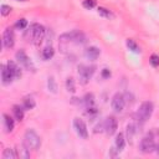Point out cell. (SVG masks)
I'll use <instances>...</instances> for the list:
<instances>
[{
	"mask_svg": "<svg viewBox=\"0 0 159 159\" xmlns=\"http://www.w3.org/2000/svg\"><path fill=\"white\" fill-rule=\"evenodd\" d=\"M45 34H46L45 27H43L42 25L35 22V24H32V25L30 26V29L27 30L25 37L27 39V41H30V42H32L34 45L39 46V45L42 42V40H43V37H45Z\"/></svg>",
	"mask_w": 159,
	"mask_h": 159,
	"instance_id": "cell-1",
	"label": "cell"
},
{
	"mask_svg": "<svg viewBox=\"0 0 159 159\" xmlns=\"http://www.w3.org/2000/svg\"><path fill=\"white\" fill-rule=\"evenodd\" d=\"M24 144L32 150H39L41 147V138L37 135V133L34 129H29L25 132L24 135Z\"/></svg>",
	"mask_w": 159,
	"mask_h": 159,
	"instance_id": "cell-2",
	"label": "cell"
},
{
	"mask_svg": "<svg viewBox=\"0 0 159 159\" xmlns=\"http://www.w3.org/2000/svg\"><path fill=\"white\" fill-rule=\"evenodd\" d=\"M153 111H154V104L150 101H145V102H143L140 104V107H139L135 117H137L138 120H140L142 123H144L145 120H148L150 118Z\"/></svg>",
	"mask_w": 159,
	"mask_h": 159,
	"instance_id": "cell-3",
	"label": "cell"
},
{
	"mask_svg": "<svg viewBox=\"0 0 159 159\" xmlns=\"http://www.w3.org/2000/svg\"><path fill=\"white\" fill-rule=\"evenodd\" d=\"M60 40L63 42V41H71V42H75V43H84L87 41L86 36L83 32L78 31V30H73L71 32H66L63 35L60 36Z\"/></svg>",
	"mask_w": 159,
	"mask_h": 159,
	"instance_id": "cell-4",
	"label": "cell"
},
{
	"mask_svg": "<svg viewBox=\"0 0 159 159\" xmlns=\"http://www.w3.org/2000/svg\"><path fill=\"white\" fill-rule=\"evenodd\" d=\"M155 147L157 145H155V142H154L152 134H148L144 138H142V140L139 143V149L144 154H149V153L154 152L155 150Z\"/></svg>",
	"mask_w": 159,
	"mask_h": 159,
	"instance_id": "cell-5",
	"label": "cell"
},
{
	"mask_svg": "<svg viewBox=\"0 0 159 159\" xmlns=\"http://www.w3.org/2000/svg\"><path fill=\"white\" fill-rule=\"evenodd\" d=\"M96 71V67L94 66H86V65H80L78 66V76H80V80H81V83L82 84H86L89 78L93 76Z\"/></svg>",
	"mask_w": 159,
	"mask_h": 159,
	"instance_id": "cell-6",
	"label": "cell"
},
{
	"mask_svg": "<svg viewBox=\"0 0 159 159\" xmlns=\"http://www.w3.org/2000/svg\"><path fill=\"white\" fill-rule=\"evenodd\" d=\"M73 128H75V130H76V134H77L80 138L87 139V137H88V129H87V125H86V123H84L83 119L76 117V118L73 119Z\"/></svg>",
	"mask_w": 159,
	"mask_h": 159,
	"instance_id": "cell-7",
	"label": "cell"
},
{
	"mask_svg": "<svg viewBox=\"0 0 159 159\" xmlns=\"http://www.w3.org/2000/svg\"><path fill=\"white\" fill-rule=\"evenodd\" d=\"M111 106H112V108H113L114 112H117V113L122 112L123 108H124V106H125V97H124V94L123 93H119V92L116 93L112 97Z\"/></svg>",
	"mask_w": 159,
	"mask_h": 159,
	"instance_id": "cell-8",
	"label": "cell"
},
{
	"mask_svg": "<svg viewBox=\"0 0 159 159\" xmlns=\"http://www.w3.org/2000/svg\"><path fill=\"white\" fill-rule=\"evenodd\" d=\"M125 147V138H124V134L123 133H118L116 135V139H114V145L113 148L111 149V155L112 157H116L118 153H120Z\"/></svg>",
	"mask_w": 159,
	"mask_h": 159,
	"instance_id": "cell-9",
	"label": "cell"
},
{
	"mask_svg": "<svg viewBox=\"0 0 159 159\" xmlns=\"http://www.w3.org/2000/svg\"><path fill=\"white\" fill-rule=\"evenodd\" d=\"M15 43V35L11 27H6L2 32V46L5 48H11Z\"/></svg>",
	"mask_w": 159,
	"mask_h": 159,
	"instance_id": "cell-10",
	"label": "cell"
},
{
	"mask_svg": "<svg viewBox=\"0 0 159 159\" xmlns=\"http://www.w3.org/2000/svg\"><path fill=\"white\" fill-rule=\"evenodd\" d=\"M15 57H16V60H17V62L22 66V67H25L26 70H34V66H32V62L30 61V58L27 57V55L25 53V51L24 50H20V51H17L16 52V55H15Z\"/></svg>",
	"mask_w": 159,
	"mask_h": 159,
	"instance_id": "cell-11",
	"label": "cell"
},
{
	"mask_svg": "<svg viewBox=\"0 0 159 159\" xmlns=\"http://www.w3.org/2000/svg\"><path fill=\"white\" fill-rule=\"evenodd\" d=\"M117 128H118L117 119L114 117H107L104 120V132L108 135H113L117 132Z\"/></svg>",
	"mask_w": 159,
	"mask_h": 159,
	"instance_id": "cell-12",
	"label": "cell"
},
{
	"mask_svg": "<svg viewBox=\"0 0 159 159\" xmlns=\"http://www.w3.org/2000/svg\"><path fill=\"white\" fill-rule=\"evenodd\" d=\"M14 80L12 73L10 72L7 65H1V81L4 84H10Z\"/></svg>",
	"mask_w": 159,
	"mask_h": 159,
	"instance_id": "cell-13",
	"label": "cell"
},
{
	"mask_svg": "<svg viewBox=\"0 0 159 159\" xmlns=\"http://www.w3.org/2000/svg\"><path fill=\"white\" fill-rule=\"evenodd\" d=\"M15 152H16V157L20 158V159H29L30 158V149L24 143L21 145L16 147Z\"/></svg>",
	"mask_w": 159,
	"mask_h": 159,
	"instance_id": "cell-14",
	"label": "cell"
},
{
	"mask_svg": "<svg viewBox=\"0 0 159 159\" xmlns=\"http://www.w3.org/2000/svg\"><path fill=\"white\" fill-rule=\"evenodd\" d=\"M99 53H101V51H99V48L96 47V46H89V47H87V48L84 50L86 57L89 58V60H92V61L97 60L98 56H99Z\"/></svg>",
	"mask_w": 159,
	"mask_h": 159,
	"instance_id": "cell-15",
	"label": "cell"
},
{
	"mask_svg": "<svg viewBox=\"0 0 159 159\" xmlns=\"http://www.w3.org/2000/svg\"><path fill=\"white\" fill-rule=\"evenodd\" d=\"M2 122H4V129H5V132L6 133L12 132V129L15 127V123H14V119L9 114H6V113L2 114Z\"/></svg>",
	"mask_w": 159,
	"mask_h": 159,
	"instance_id": "cell-16",
	"label": "cell"
},
{
	"mask_svg": "<svg viewBox=\"0 0 159 159\" xmlns=\"http://www.w3.org/2000/svg\"><path fill=\"white\" fill-rule=\"evenodd\" d=\"M6 65H7L9 70H10V72L12 73L14 78H19V77L21 76V70H20V67H19L14 61H7Z\"/></svg>",
	"mask_w": 159,
	"mask_h": 159,
	"instance_id": "cell-17",
	"label": "cell"
},
{
	"mask_svg": "<svg viewBox=\"0 0 159 159\" xmlns=\"http://www.w3.org/2000/svg\"><path fill=\"white\" fill-rule=\"evenodd\" d=\"M137 132H138V130H137V125H135L134 123L127 124V139H128L130 143L133 142V138H134V135H135Z\"/></svg>",
	"mask_w": 159,
	"mask_h": 159,
	"instance_id": "cell-18",
	"label": "cell"
},
{
	"mask_svg": "<svg viewBox=\"0 0 159 159\" xmlns=\"http://www.w3.org/2000/svg\"><path fill=\"white\" fill-rule=\"evenodd\" d=\"M53 55H55V50H53L51 46H46V47L42 50V52H41V57H42L45 61L52 58Z\"/></svg>",
	"mask_w": 159,
	"mask_h": 159,
	"instance_id": "cell-19",
	"label": "cell"
},
{
	"mask_svg": "<svg viewBox=\"0 0 159 159\" xmlns=\"http://www.w3.org/2000/svg\"><path fill=\"white\" fill-rule=\"evenodd\" d=\"M22 108H24V107H20V106H17V104H15V106L12 107L14 117H15V119L19 120V122H21L22 118H24V109H22Z\"/></svg>",
	"mask_w": 159,
	"mask_h": 159,
	"instance_id": "cell-20",
	"label": "cell"
},
{
	"mask_svg": "<svg viewBox=\"0 0 159 159\" xmlns=\"http://www.w3.org/2000/svg\"><path fill=\"white\" fill-rule=\"evenodd\" d=\"M97 12H98L102 17H106V19H113V17H114V14H113L111 10H108V9H106V7H102V6H99V7L97 9Z\"/></svg>",
	"mask_w": 159,
	"mask_h": 159,
	"instance_id": "cell-21",
	"label": "cell"
},
{
	"mask_svg": "<svg viewBox=\"0 0 159 159\" xmlns=\"http://www.w3.org/2000/svg\"><path fill=\"white\" fill-rule=\"evenodd\" d=\"M125 43H127V47H128L132 52H134V53H139V52H140V47L137 45V42H135L134 40L128 39V40L125 41Z\"/></svg>",
	"mask_w": 159,
	"mask_h": 159,
	"instance_id": "cell-22",
	"label": "cell"
},
{
	"mask_svg": "<svg viewBox=\"0 0 159 159\" xmlns=\"http://www.w3.org/2000/svg\"><path fill=\"white\" fill-rule=\"evenodd\" d=\"M36 106V102H35V99L32 98V97H25L24 98V101H22V107L25 108V109H32L34 107Z\"/></svg>",
	"mask_w": 159,
	"mask_h": 159,
	"instance_id": "cell-23",
	"label": "cell"
},
{
	"mask_svg": "<svg viewBox=\"0 0 159 159\" xmlns=\"http://www.w3.org/2000/svg\"><path fill=\"white\" fill-rule=\"evenodd\" d=\"M47 88H48L50 92L57 93V84H56V81H55V78L52 76H50L47 78Z\"/></svg>",
	"mask_w": 159,
	"mask_h": 159,
	"instance_id": "cell-24",
	"label": "cell"
},
{
	"mask_svg": "<svg viewBox=\"0 0 159 159\" xmlns=\"http://www.w3.org/2000/svg\"><path fill=\"white\" fill-rule=\"evenodd\" d=\"M2 158H4V159H15V158H17L15 149H10V148L4 149V152H2Z\"/></svg>",
	"mask_w": 159,
	"mask_h": 159,
	"instance_id": "cell-25",
	"label": "cell"
},
{
	"mask_svg": "<svg viewBox=\"0 0 159 159\" xmlns=\"http://www.w3.org/2000/svg\"><path fill=\"white\" fill-rule=\"evenodd\" d=\"M83 103L86 104V107H93V104H94V96L92 93H87L83 97Z\"/></svg>",
	"mask_w": 159,
	"mask_h": 159,
	"instance_id": "cell-26",
	"label": "cell"
},
{
	"mask_svg": "<svg viewBox=\"0 0 159 159\" xmlns=\"http://www.w3.org/2000/svg\"><path fill=\"white\" fill-rule=\"evenodd\" d=\"M66 89L68 92H75L76 91V86H75V80L72 77H68L66 80Z\"/></svg>",
	"mask_w": 159,
	"mask_h": 159,
	"instance_id": "cell-27",
	"label": "cell"
},
{
	"mask_svg": "<svg viewBox=\"0 0 159 159\" xmlns=\"http://www.w3.org/2000/svg\"><path fill=\"white\" fill-rule=\"evenodd\" d=\"M17 30H24V29H26V26H27V20L26 19H19L16 22H15V25H14Z\"/></svg>",
	"mask_w": 159,
	"mask_h": 159,
	"instance_id": "cell-28",
	"label": "cell"
},
{
	"mask_svg": "<svg viewBox=\"0 0 159 159\" xmlns=\"http://www.w3.org/2000/svg\"><path fill=\"white\" fill-rule=\"evenodd\" d=\"M96 4H97V1L96 0H83V2H82V5H83V7L84 9H93L94 6H96Z\"/></svg>",
	"mask_w": 159,
	"mask_h": 159,
	"instance_id": "cell-29",
	"label": "cell"
},
{
	"mask_svg": "<svg viewBox=\"0 0 159 159\" xmlns=\"http://www.w3.org/2000/svg\"><path fill=\"white\" fill-rule=\"evenodd\" d=\"M84 113H86V116H88L89 118H94V117L98 114V112H97V109H96L94 107H87V111H86Z\"/></svg>",
	"mask_w": 159,
	"mask_h": 159,
	"instance_id": "cell-30",
	"label": "cell"
},
{
	"mask_svg": "<svg viewBox=\"0 0 159 159\" xmlns=\"http://www.w3.org/2000/svg\"><path fill=\"white\" fill-rule=\"evenodd\" d=\"M149 62H150V65H152L153 67H158V66H159V56L155 55V53H153V55L150 56V58H149Z\"/></svg>",
	"mask_w": 159,
	"mask_h": 159,
	"instance_id": "cell-31",
	"label": "cell"
},
{
	"mask_svg": "<svg viewBox=\"0 0 159 159\" xmlns=\"http://www.w3.org/2000/svg\"><path fill=\"white\" fill-rule=\"evenodd\" d=\"M0 12H1V15H2V16H6V15H9V14L11 12V7H10L9 5L2 4V5L0 6Z\"/></svg>",
	"mask_w": 159,
	"mask_h": 159,
	"instance_id": "cell-32",
	"label": "cell"
},
{
	"mask_svg": "<svg viewBox=\"0 0 159 159\" xmlns=\"http://www.w3.org/2000/svg\"><path fill=\"white\" fill-rule=\"evenodd\" d=\"M101 76H102L103 78H109V77H111V71H109V68H103V70L101 71Z\"/></svg>",
	"mask_w": 159,
	"mask_h": 159,
	"instance_id": "cell-33",
	"label": "cell"
},
{
	"mask_svg": "<svg viewBox=\"0 0 159 159\" xmlns=\"http://www.w3.org/2000/svg\"><path fill=\"white\" fill-rule=\"evenodd\" d=\"M155 152H157V153H158V154H159V144H158V145H157V147H155Z\"/></svg>",
	"mask_w": 159,
	"mask_h": 159,
	"instance_id": "cell-34",
	"label": "cell"
},
{
	"mask_svg": "<svg viewBox=\"0 0 159 159\" xmlns=\"http://www.w3.org/2000/svg\"><path fill=\"white\" fill-rule=\"evenodd\" d=\"M17 1H26V0H17Z\"/></svg>",
	"mask_w": 159,
	"mask_h": 159,
	"instance_id": "cell-35",
	"label": "cell"
}]
</instances>
